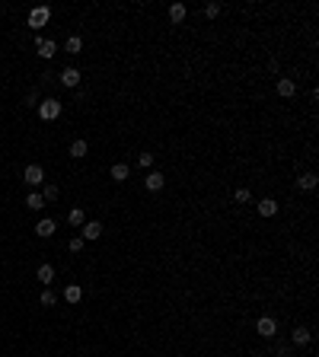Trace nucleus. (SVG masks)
Returning a JSON list of instances; mask_svg holds the SVG:
<instances>
[{
    "label": "nucleus",
    "mask_w": 319,
    "mask_h": 357,
    "mask_svg": "<svg viewBox=\"0 0 319 357\" xmlns=\"http://www.w3.org/2000/svg\"><path fill=\"white\" fill-rule=\"evenodd\" d=\"M22 182H26L29 188H42V185H45V169H42L39 163L26 166V172H22Z\"/></svg>",
    "instance_id": "1"
},
{
    "label": "nucleus",
    "mask_w": 319,
    "mask_h": 357,
    "mask_svg": "<svg viewBox=\"0 0 319 357\" xmlns=\"http://www.w3.org/2000/svg\"><path fill=\"white\" fill-rule=\"evenodd\" d=\"M51 19V6H32L29 10V29H42Z\"/></svg>",
    "instance_id": "2"
},
{
    "label": "nucleus",
    "mask_w": 319,
    "mask_h": 357,
    "mask_svg": "<svg viewBox=\"0 0 319 357\" xmlns=\"http://www.w3.org/2000/svg\"><path fill=\"white\" fill-rule=\"evenodd\" d=\"M58 115H61V102H58V99L39 102V118H42V121H55Z\"/></svg>",
    "instance_id": "3"
},
{
    "label": "nucleus",
    "mask_w": 319,
    "mask_h": 357,
    "mask_svg": "<svg viewBox=\"0 0 319 357\" xmlns=\"http://www.w3.org/2000/svg\"><path fill=\"white\" fill-rule=\"evenodd\" d=\"M255 332H259L262 338H275V335H278V319H271V316H262L259 322H255Z\"/></svg>",
    "instance_id": "4"
},
{
    "label": "nucleus",
    "mask_w": 319,
    "mask_h": 357,
    "mask_svg": "<svg viewBox=\"0 0 319 357\" xmlns=\"http://www.w3.org/2000/svg\"><path fill=\"white\" fill-rule=\"evenodd\" d=\"M99 236H102V223H99V220H86V223H83L80 239L83 242H93V239H99Z\"/></svg>",
    "instance_id": "5"
},
{
    "label": "nucleus",
    "mask_w": 319,
    "mask_h": 357,
    "mask_svg": "<svg viewBox=\"0 0 319 357\" xmlns=\"http://www.w3.org/2000/svg\"><path fill=\"white\" fill-rule=\"evenodd\" d=\"M58 80H61V86H67V89H74L80 83V71L77 67H64V71L58 73Z\"/></svg>",
    "instance_id": "6"
},
{
    "label": "nucleus",
    "mask_w": 319,
    "mask_h": 357,
    "mask_svg": "<svg viewBox=\"0 0 319 357\" xmlns=\"http://www.w3.org/2000/svg\"><path fill=\"white\" fill-rule=\"evenodd\" d=\"M275 89H278V96H281V99H294V96H297V83H294L291 77H281Z\"/></svg>",
    "instance_id": "7"
},
{
    "label": "nucleus",
    "mask_w": 319,
    "mask_h": 357,
    "mask_svg": "<svg viewBox=\"0 0 319 357\" xmlns=\"http://www.w3.org/2000/svg\"><path fill=\"white\" fill-rule=\"evenodd\" d=\"M55 230H58V226H55V220H51V217H42L39 223H35V236H42V239H51V236H55Z\"/></svg>",
    "instance_id": "8"
},
{
    "label": "nucleus",
    "mask_w": 319,
    "mask_h": 357,
    "mask_svg": "<svg viewBox=\"0 0 319 357\" xmlns=\"http://www.w3.org/2000/svg\"><path fill=\"white\" fill-rule=\"evenodd\" d=\"M144 185H147V192H160V188L166 185V176H163V172H147Z\"/></svg>",
    "instance_id": "9"
},
{
    "label": "nucleus",
    "mask_w": 319,
    "mask_h": 357,
    "mask_svg": "<svg viewBox=\"0 0 319 357\" xmlns=\"http://www.w3.org/2000/svg\"><path fill=\"white\" fill-rule=\"evenodd\" d=\"M35 48H39V55H42L45 61H48V58H55V55H58V45H55V42H51V39H39V42H35Z\"/></svg>",
    "instance_id": "10"
},
{
    "label": "nucleus",
    "mask_w": 319,
    "mask_h": 357,
    "mask_svg": "<svg viewBox=\"0 0 319 357\" xmlns=\"http://www.w3.org/2000/svg\"><path fill=\"white\" fill-rule=\"evenodd\" d=\"M310 341H313V332L310 329H303V325H297V329H294V335H291V345H310Z\"/></svg>",
    "instance_id": "11"
},
{
    "label": "nucleus",
    "mask_w": 319,
    "mask_h": 357,
    "mask_svg": "<svg viewBox=\"0 0 319 357\" xmlns=\"http://www.w3.org/2000/svg\"><path fill=\"white\" fill-rule=\"evenodd\" d=\"M185 13H188V10H185V3H172L169 10H166V16H169V22H176V26H179V22L185 19Z\"/></svg>",
    "instance_id": "12"
},
{
    "label": "nucleus",
    "mask_w": 319,
    "mask_h": 357,
    "mask_svg": "<svg viewBox=\"0 0 319 357\" xmlns=\"http://www.w3.org/2000/svg\"><path fill=\"white\" fill-rule=\"evenodd\" d=\"M316 182H319V176H316V172H303V176L297 179V185L303 188V192H313V188H316Z\"/></svg>",
    "instance_id": "13"
},
{
    "label": "nucleus",
    "mask_w": 319,
    "mask_h": 357,
    "mask_svg": "<svg viewBox=\"0 0 319 357\" xmlns=\"http://www.w3.org/2000/svg\"><path fill=\"white\" fill-rule=\"evenodd\" d=\"M259 214H262V217H275V214H278L275 198H262V201H259Z\"/></svg>",
    "instance_id": "14"
},
{
    "label": "nucleus",
    "mask_w": 319,
    "mask_h": 357,
    "mask_svg": "<svg viewBox=\"0 0 319 357\" xmlns=\"http://www.w3.org/2000/svg\"><path fill=\"white\" fill-rule=\"evenodd\" d=\"M35 278H39L42 284L48 287L51 281H55V268H51V265H39V271H35Z\"/></svg>",
    "instance_id": "15"
},
{
    "label": "nucleus",
    "mask_w": 319,
    "mask_h": 357,
    "mask_svg": "<svg viewBox=\"0 0 319 357\" xmlns=\"http://www.w3.org/2000/svg\"><path fill=\"white\" fill-rule=\"evenodd\" d=\"M86 153H89V143H86V141H74V143H71V156H74V159H83Z\"/></svg>",
    "instance_id": "16"
},
{
    "label": "nucleus",
    "mask_w": 319,
    "mask_h": 357,
    "mask_svg": "<svg viewBox=\"0 0 319 357\" xmlns=\"http://www.w3.org/2000/svg\"><path fill=\"white\" fill-rule=\"evenodd\" d=\"M64 300H67V303H80V300H83V290H80L77 284H67V287H64Z\"/></svg>",
    "instance_id": "17"
},
{
    "label": "nucleus",
    "mask_w": 319,
    "mask_h": 357,
    "mask_svg": "<svg viewBox=\"0 0 319 357\" xmlns=\"http://www.w3.org/2000/svg\"><path fill=\"white\" fill-rule=\"evenodd\" d=\"M67 223H71V226H83V223H86V214H83V208H71V214H67Z\"/></svg>",
    "instance_id": "18"
},
{
    "label": "nucleus",
    "mask_w": 319,
    "mask_h": 357,
    "mask_svg": "<svg viewBox=\"0 0 319 357\" xmlns=\"http://www.w3.org/2000/svg\"><path fill=\"white\" fill-rule=\"evenodd\" d=\"M26 208H29V211H42V208H45V198H42L39 192H29V198H26Z\"/></svg>",
    "instance_id": "19"
},
{
    "label": "nucleus",
    "mask_w": 319,
    "mask_h": 357,
    "mask_svg": "<svg viewBox=\"0 0 319 357\" xmlns=\"http://www.w3.org/2000/svg\"><path fill=\"white\" fill-rule=\"evenodd\" d=\"M39 195H42V198H45V201H58V195H61V192H58V185H51V182H45V185H42V192H39Z\"/></svg>",
    "instance_id": "20"
},
{
    "label": "nucleus",
    "mask_w": 319,
    "mask_h": 357,
    "mask_svg": "<svg viewBox=\"0 0 319 357\" xmlns=\"http://www.w3.org/2000/svg\"><path fill=\"white\" fill-rule=\"evenodd\" d=\"M64 48L71 51V55H80V51H83V39H80V35H71V39H67V45H64Z\"/></svg>",
    "instance_id": "21"
},
{
    "label": "nucleus",
    "mask_w": 319,
    "mask_h": 357,
    "mask_svg": "<svg viewBox=\"0 0 319 357\" xmlns=\"http://www.w3.org/2000/svg\"><path fill=\"white\" fill-rule=\"evenodd\" d=\"M112 179H115V182H125V179H128V166H125V163H115V166H112Z\"/></svg>",
    "instance_id": "22"
},
{
    "label": "nucleus",
    "mask_w": 319,
    "mask_h": 357,
    "mask_svg": "<svg viewBox=\"0 0 319 357\" xmlns=\"http://www.w3.org/2000/svg\"><path fill=\"white\" fill-rule=\"evenodd\" d=\"M42 306H55V303H58V297H55V290H48V287H45V290H42Z\"/></svg>",
    "instance_id": "23"
},
{
    "label": "nucleus",
    "mask_w": 319,
    "mask_h": 357,
    "mask_svg": "<svg viewBox=\"0 0 319 357\" xmlns=\"http://www.w3.org/2000/svg\"><path fill=\"white\" fill-rule=\"evenodd\" d=\"M220 10H224L220 3H208V6H204V16H208V19H217V16H220Z\"/></svg>",
    "instance_id": "24"
},
{
    "label": "nucleus",
    "mask_w": 319,
    "mask_h": 357,
    "mask_svg": "<svg viewBox=\"0 0 319 357\" xmlns=\"http://www.w3.org/2000/svg\"><path fill=\"white\" fill-rule=\"evenodd\" d=\"M138 166L141 169H150L154 166V153H138Z\"/></svg>",
    "instance_id": "25"
},
{
    "label": "nucleus",
    "mask_w": 319,
    "mask_h": 357,
    "mask_svg": "<svg viewBox=\"0 0 319 357\" xmlns=\"http://www.w3.org/2000/svg\"><path fill=\"white\" fill-rule=\"evenodd\" d=\"M233 198H237L239 204H246V201H252V192H249V188H237V195H233Z\"/></svg>",
    "instance_id": "26"
},
{
    "label": "nucleus",
    "mask_w": 319,
    "mask_h": 357,
    "mask_svg": "<svg viewBox=\"0 0 319 357\" xmlns=\"http://www.w3.org/2000/svg\"><path fill=\"white\" fill-rule=\"evenodd\" d=\"M83 246H86V242H83L80 236H74L71 242H67V249H71V252H83Z\"/></svg>",
    "instance_id": "27"
},
{
    "label": "nucleus",
    "mask_w": 319,
    "mask_h": 357,
    "mask_svg": "<svg viewBox=\"0 0 319 357\" xmlns=\"http://www.w3.org/2000/svg\"><path fill=\"white\" fill-rule=\"evenodd\" d=\"M26 105H35V109H39V89H29L26 93Z\"/></svg>",
    "instance_id": "28"
},
{
    "label": "nucleus",
    "mask_w": 319,
    "mask_h": 357,
    "mask_svg": "<svg viewBox=\"0 0 319 357\" xmlns=\"http://www.w3.org/2000/svg\"><path fill=\"white\" fill-rule=\"evenodd\" d=\"M278 354H281V357H291V345H287V341H281V345H278Z\"/></svg>",
    "instance_id": "29"
}]
</instances>
